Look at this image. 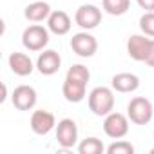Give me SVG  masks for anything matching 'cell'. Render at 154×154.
I'll list each match as a JSON object with an SVG mask.
<instances>
[{"label": "cell", "mask_w": 154, "mask_h": 154, "mask_svg": "<svg viewBox=\"0 0 154 154\" xmlns=\"http://www.w3.org/2000/svg\"><path fill=\"white\" fill-rule=\"evenodd\" d=\"M145 63L150 65V67H154V38H152V42H150V47H149V54H147V58H145Z\"/></svg>", "instance_id": "603a6c76"}, {"label": "cell", "mask_w": 154, "mask_h": 154, "mask_svg": "<svg viewBox=\"0 0 154 154\" xmlns=\"http://www.w3.org/2000/svg\"><path fill=\"white\" fill-rule=\"evenodd\" d=\"M65 76H67V78H72V80H78V82H84V84H89L91 71L85 65H82V63H76V65L69 67V71H67Z\"/></svg>", "instance_id": "d6986e66"}, {"label": "cell", "mask_w": 154, "mask_h": 154, "mask_svg": "<svg viewBox=\"0 0 154 154\" xmlns=\"http://www.w3.org/2000/svg\"><path fill=\"white\" fill-rule=\"evenodd\" d=\"M74 22L76 26H80L84 31L96 29L102 22V9L94 4H84L76 9L74 13Z\"/></svg>", "instance_id": "277c9868"}, {"label": "cell", "mask_w": 154, "mask_h": 154, "mask_svg": "<svg viewBox=\"0 0 154 154\" xmlns=\"http://www.w3.org/2000/svg\"><path fill=\"white\" fill-rule=\"evenodd\" d=\"M78 152L80 154H102V152H105V147H103L102 140H98L94 136H89V138L80 141Z\"/></svg>", "instance_id": "ac0fdd59"}, {"label": "cell", "mask_w": 154, "mask_h": 154, "mask_svg": "<svg viewBox=\"0 0 154 154\" xmlns=\"http://www.w3.org/2000/svg\"><path fill=\"white\" fill-rule=\"evenodd\" d=\"M140 29L143 35L154 38V11H145L140 18Z\"/></svg>", "instance_id": "44dd1931"}, {"label": "cell", "mask_w": 154, "mask_h": 154, "mask_svg": "<svg viewBox=\"0 0 154 154\" xmlns=\"http://www.w3.org/2000/svg\"><path fill=\"white\" fill-rule=\"evenodd\" d=\"M111 87L116 93H134L140 87V78L132 72H118L112 76Z\"/></svg>", "instance_id": "9a60e30c"}, {"label": "cell", "mask_w": 154, "mask_h": 154, "mask_svg": "<svg viewBox=\"0 0 154 154\" xmlns=\"http://www.w3.org/2000/svg\"><path fill=\"white\" fill-rule=\"evenodd\" d=\"M71 17L65 13V11H53L47 18V29L53 33V35H58V36H63L71 31Z\"/></svg>", "instance_id": "4fadbf2b"}, {"label": "cell", "mask_w": 154, "mask_h": 154, "mask_svg": "<svg viewBox=\"0 0 154 154\" xmlns=\"http://www.w3.org/2000/svg\"><path fill=\"white\" fill-rule=\"evenodd\" d=\"M85 93H87V84L78 82V80H72V78H67V76H65L63 85H62V94H63V98L67 102L80 103L85 98Z\"/></svg>", "instance_id": "7c38bea8"}, {"label": "cell", "mask_w": 154, "mask_h": 154, "mask_svg": "<svg viewBox=\"0 0 154 154\" xmlns=\"http://www.w3.org/2000/svg\"><path fill=\"white\" fill-rule=\"evenodd\" d=\"M127 116L136 125H147L154 116V107H152L149 98L134 96L127 105Z\"/></svg>", "instance_id": "7a4b0ae2"}, {"label": "cell", "mask_w": 154, "mask_h": 154, "mask_svg": "<svg viewBox=\"0 0 154 154\" xmlns=\"http://www.w3.org/2000/svg\"><path fill=\"white\" fill-rule=\"evenodd\" d=\"M102 8L107 15L112 17H122L129 11L131 0H102Z\"/></svg>", "instance_id": "e0dca14e"}, {"label": "cell", "mask_w": 154, "mask_h": 154, "mask_svg": "<svg viewBox=\"0 0 154 154\" xmlns=\"http://www.w3.org/2000/svg\"><path fill=\"white\" fill-rule=\"evenodd\" d=\"M51 13H53V11H51V6H49L47 2H42V0H36V2L27 4L26 9H24V17H26L29 22H35V24L47 20Z\"/></svg>", "instance_id": "2e32d148"}, {"label": "cell", "mask_w": 154, "mask_h": 154, "mask_svg": "<svg viewBox=\"0 0 154 154\" xmlns=\"http://www.w3.org/2000/svg\"><path fill=\"white\" fill-rule=\"evenodd\" d=\"M105 150H107V154H134V145L125 140H116Z\"/></svg>", "instance_id": "ffe728a7"}, {"label": "cell", "mask_w": 154, "mask_h": 154, "mask_svg": "<svg viewBox=\"0 0 154 154\" xmlns=\"http://www.w3.org/2000/svg\"><path fill=\"white\" fill-rule=\"evenodd\" d=\"M56 141L62 149H71L78 141V125L71 118H63L56 123Z\"/></svg>", "instance_id": "52a82bcc"}, {"label": "cell", "mask_w": 154, "mask_h": 154, "mask_svg": "<svg viewBox=\"0 0 154 154\" xmlns=\"http://www.w3.org/2000/svg\"><path fill=\"white\" fill-rule=\"evenodd\" d=\"M29 125H31V131L35 134L45 136L53 129H56V118H54L53 112L44 111V109H38V111H33L31 120H29Z\"/></svg>", "instance_id": "ba28073f"}, {"label": "cell", "mask_w": 154, "mask_h": 154, "mask_svg": "<svg viewBox=\"0 0 154 154\" xmlns=\"http://www.w3.org/2000/svg\"><path fill=\"white\" fill-rule=\"evenodd\" d=\"M49 29L40 26V24H33L29 27L24 29L22 33V45L27 49V51H44V47L49 44Z\"/></svg>", "instance_id": "3957f363"}, {"label": "cell", "mask_w": 154, "mask_h": 154, "mask_svg": "<svg viewBox=\"0 0 154 154\" xmlns=\"http://www.w3.org/2000/svg\"><path fill=\"white\" fill-rule=\"evenodd\" d=\"M62 65V56L54 51V49H45L44 53L38 54L36 58V69L40 74L44 76H53L60 71Z\"/></svg>", "instance_id": "30bf717a"}, {"label": "cell", "mask_w": 154, "mask_h": 154, "mask_svg": "<svg viewBox=\"0 0 154 154\" xmlns=\"http://www.w3.org/2000/svg\"><path fill=\"white\" fill-rule=\"evenodd\" d=\"M103 132L112 140H122L129 132V116L122 112H109L103 120Z\"/></svg>", "instance_id": "5b68a950"}, {"label": "cell", "mask_w": 154, "mask_h": 154, "mask_svg": "<svg viewBox=\"0 0 154 154\" xmlns=\"http://www.w3.org/2000/svg\"><path fill=\"white\" fill-rule=\"evenodd\" d=\"M150 154H154V147H152V149H150Z\"/></svg>", "instance_id": "cb8c5ba5"}, {"label": "cell", "mask_w": 154, "mask_h": 154, "mask_svg": "<svg viewBox=\"0 0 154 154\" xmlns=\"http://www.w3.org/2000/svg\"><path fill=\"white\" fill-rule=\"evenodd\" d=\"M138 6L145 11H154V0H136Z\"/></svg>", "instance_id": "7402d4cb"}, {"label": "cell", "mask_w": 154, "mask_h": 154, "mask_svg": "<svg viewBox=\"0 0 154 154\" xmlns=\"http://www.w3.org/2000/svg\"><path fill=\"white\" fill-rule=\"evenodd\" d=\"M71 49L78 56H82V58H91L98 51V40L89 31H80V33L72 35V38H71Z\"/></svg>", "instance_id": "8992f818"}, {"label": "cell", "mask_w": 154, "mask_h": 154, "mask_svg": "<svg viewBox=\"0 0 154 154\" xmlns=\"http://www.w3.org/2000/svg\"><path fill=\"white\" fill-rule=\"evenodd\" d=\"M36 100H38V94H36L35 87H31V85H18V87H15V91L11 94V102H13L15 109H18V111H31L36 105Z\"/></svg>", "instance_id": "9c48e42d"}, {"label": "cell", "mask_w": 154, "mask_h": 154, "mask_svg": "<svg viewBox=\"0 0 154 154\" xmlns=\"http://www.w3.org/2000/svg\"><path fill=\"white\" fill-rule=\"evenodd\" d=\"M152 38L147 35H132L127 40V54L136 60V62H145L147 54H149V47H150Z\"/></svg>", "instance_id": "8fae6325"}, {"label": "cell", "mask_w": 154, "mask_h": 154, "mask_svg": "<svg viewBox=\"0 0 154 154\" xmlns=\"http://www.w3.org/2000/svg\"><path fill=\"white\" fill-rule=\"evenodd\" d=\"M9 67H11V71L17 74V76H29L33 71H35V63H33V60L29 58V54H26V53H18V51H15V53H11L9 54Z\"/></svg>", "instance_id": "5bb4252c"}, {"label": "cell", "mask_w": 154, "mask_h": 154, "mask_svg": "<svg viewBox=\"0 0 154 154\" xmlns=\"http://www.w3.org/2000/svg\"><path fill=\"white\" fill-rule=\"evenodd\" d=\"M89 109L93 114L96 116H107L109 112L114 111V89H109V87H94L91 93H89Z\"/></svg>", "instance_id": "6da1fadb"}]
</instances>
